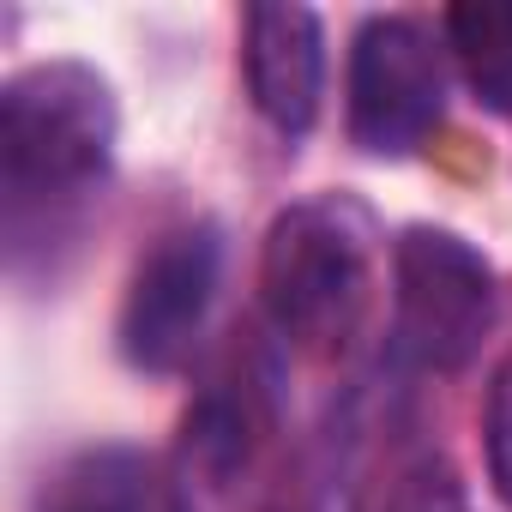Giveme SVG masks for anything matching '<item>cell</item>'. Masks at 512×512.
<instances>
[{"instance_id":"obj_11","label":"cell","mask_w":512,"mask_h":512,"mask_svg":"<svg viewBox=\"0 0 512 512\" xmlns=\"http://www.w3.org/2000/svg\"><path fill=\"white\" fill-rule=\"evenodd\" d=\"M482 446H488V476L500 500L512 506V356L488 380V410H482Z\"/></svg>"},{"instance_id":"obj_7","label":"cell","mask_w":512,"mask_h":512,"mask_svg":"<svg viewBox=\"0 0 512 512\" xmlns=\"http://www.w3.org/2000/svg\"><path fill=\"white\" fill-rule=\"evenodd\" d=\"M241 79L266 127L284 139H302L320 121L326 97V37L314 7H290V0H266L247 7L241 19Z\"/></svg>"},{"instance_id":"obj_9","label":"cell","mask_w":512,"mask_h":512,"mask_svg":"<svg viewBox=\"0 0 512 512\" xmlns=\"http://www.w3.org/2000/svg\"><path fill=\"white\" fill-rule=\"evenodd\" d=\"M356 512H470V494H464V476L416 446V452H398L356 500Z\"/></svg>"},{"instance_id":"obj_5","label":"cell","mask_w":512,"mask_h":512,"mask_svg":"<svg viewBox=\"0 0 512 512\" xmlns=\"http://www.w3.org/2000/svg\"><path fill=\"white\" fill-rule=\"evenodd\" d=\"M217 272H223V235L217 223H175L163 229L127 278L115 344L121 362L139 374H181L205 338L211 302H217Z\"/></svg>"},{"instance_id":"obj_3","label":"cell","mask_w":512,"mask_h":512,"mask_svg":"<svg viewBox=\"0 0 512 512\" xmlns=\"http://www.w3.org/2000/svg\"><path fill=\"white\" fill-rule=\"evenodd\" d=\"M494 332V266L440 223L392 241V338L428 374H458Z\"/></svg>"},{"instance_id":"obj_4","label":"cell","mask_w":512,"mask_h":512,"mask_svg":"<svg viewBox=\"0 0 512 512\" xmlns=\"http://www.w3.org/2000/svg\"><path fill=\"white\" fill-rule=\"evenodd\" d=\"M446 115V49L422 19L374 13L350 37L344 127L368 157H410Z\"/></svg>"},{"instance_id":"obj_8","label":"cell","mask_w":512,"mask_h":512,"mask_svg":"<svg viewBox=\"0 0 512 512\" xmlns=\"http://www.w3.org/2000/svg\"><path fill=\"white\" fill-rule=\"evenodd\" d=\"M440 37L464 73L470 97L494 115H512V0H464V7H446Z\"/></svg>"},{"instance_id":"obj_10","label":"cell","mask_w":512,"mask_h":512,"mask_svg":"<svg viewBox=\"0 0 512 512\" xmlns=\"http://www.w3.org/2000/svg\"><path fill=\"white\" fill-rule=\"evenodd\" d=\"M43 512H145V488H139V470L109 452V458H91L73 476H61V488Z\"/></svg>"},{"instance_id":"obj_2","label":"cell","mask_w":512,"mask_h":512,"mask_svg":"<svg viewBox=\"0 0 512 512\" xmlns=\"http://www.w3.org/2000/svg\"><path fill=\"white\" fill-rule=\"evenodd\" d=\"M380 229L350 193L284 205L260 247V302L278 338L308 362H344L374 314Z\"/></svg>"},{"instance_id":"obj_1","label":"cell","mask_w":512,"mask_h":512,"mask_svg":"<svg viewBox=\"0 0 512 512\" xmlns=\"http://www.w3.org/2000/svg\"><path fill=\"white\" fill-rule=\"evenodd\" d=\"M115 139V85L85 61H37L0 85V199L13 272H25L37 241L73 235L115 169Z\"/></svg>"},{"instance_id":"obj_6","label":"cell","mask_w":512,"mask_h":512,"mask_svg":"<svg viewBox=\"0 0 512 512\" xmlns=\"http://www.w3.org/2000/svg\"><path fill=\"white\" fill-rule=\"evenodd\" d=\"M272 428V398H266V374L247 356H235L217 380L199 386V398L187 404L175 446H169V512H241V494L253 482Z\"/></svg>"}]
</instances>
